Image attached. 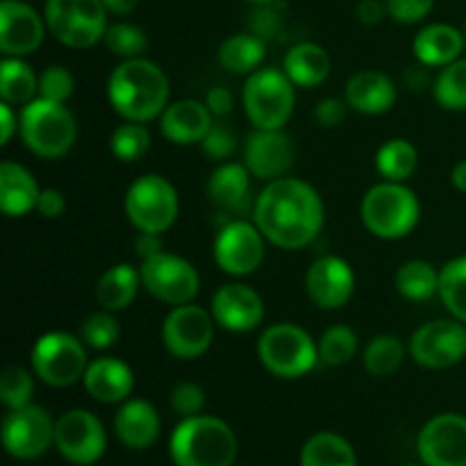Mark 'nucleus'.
<instances>
[{"instance_id":"nucleus-1","label":"nucleus","mask_w":466,"mask_h":466,"mask_svg":"<svg viewBox=\"0 0 466 466\" xmlns=\"http://www.w3.org/2000/svg\"><path fill=\"white\" fill-rule=\"evenodd\" d=\"M323 223L326 208L321 196L296 177L271 180L255 203V226L278 248H305L321 232Z\"/></svg>"},{"instance_id":"nucleus-2","label":"nucleus","mask_w":466,"mask_h":466,"mask_svg":"<svg viewBox=\"0 0 466 466\" xmlns=\"http://www.w3.org/2000/svg\"><path fill=\"white\" fill-rule=\"evenodd\" d=\"M168 77L155 62L144 57L123 59L112 71L107 96L126 121L148 123L168 107Z\"/></svg>"},{"instance_id":"nucleus-3","label":"nucleus","mask_w":466,"mask_h":466,"mask_svg":"<svg viewBox=\"0 0 466 466\" xmlns=\"http://www.w3.org/2000/svg\"><path fill=\"white\" fill-rule=\"evenodd\" d=\"M171 458L177 466H232L237 437L221 419L203 414L182 419L171 435Z\"/></svg>"},{"instance_id":"nucleus-4","label":"nucleus","mask_w":466,"mask_h":466,"mask_svg":"<svg viewBox=\"0 0 466 466\" xmlns=\"http://www.w3.org/2000/svg\"><path fill=\"white\" fill-rule=\"evenodd\" d=\"M18 127L27 148L44 159L66 155L77 137V123L71 109L64 103L46 100L41 96L23 105Z\"/></svg>"},{"instance_id":"nucleus-5","label":"nucleus","mask_w":466,"mask_h":466,"mask_svg":"<svg viewBox=\"0 0 466 466\" xmlns=\"http://www.w3.org/2000/svg\"><path fill=\"white\" fill-rule=\"evenodd\" d=\"M362 223L380 239H400L417 228L421 208L412 189L403 182H380L364 194L360 205Z\"/></svg>"},{"instance_id":"nucleus-6","label":"nucleus","mask_w":466,"mask_h":466,"mask_svg":"<svg viewBox=\"0 0 466 466\" xmlns=\"http://www.w3.org/2000/svg\"><path fill=\"white\" fill-rule=\"evenodd\" d=\"M258 355L268 373L294 380L317 367L319 344L296 323H276L259 337Z\"/></svg>"},{"instance_id":"nucleus-7","label":"nucleus","mask_w":466,"mask_h":466,"mask_svg":"<svg viewBox=\"0 0 466 466\" xmlns=\"http://www.w3.org/2000/svg\"><path fill=\"white\" fill-rule=\"evenodd\" d=\"M294 82L278 68H258L244 86V109L258 130H282L294 114Z\"/></svg>"},{"instance_id":"nucleus-8","label":"nucleus","mask_w":466,"mask_h":466,"mask_svg":"<svg viewBox=\"0 0 466 466\" xmlns=\"http://www.w3.org/2000/svg\"><path fill=\"white\" fill-rule=\"evenodd\" d=\"M107 9L103 0H46L48 32L68 48L85 50L105 39Z\"/></svg>"},{"instance_id":"nucleus-9","label":"nucleus","mask_w":466,"mask_h":466,"mask_svg":"<svg viewBox=\"0 0 466 466\" xmlns=\"http://www.w3.org/2000/svg\"><path fill=\"white\" fill-rule=\"evenodd\" d=\"M126 217L139 232H155L162 235L176 223L180 212L177 191L167 177L157 173L137 177L126 191Z\"/></svg>"},{"instance_id":"nucleus-10","label":"nucleus","mask_w":466,"mask_h":466,"mask_svg":"<svg viewBox=\"0 0 466 466\" xmlns=\"http://www.w3.org/2000/svg\"><path fill=\"white\" fill-rule=\"evenodd\" d=\"M30 360L36 378L50 387L76 385L89 367L82 341L59 330L41 335L32 346Z\"/></svg>"},{"instance_id":"nucleus-11","label":"nucleus","mask_w":466,"mask_h":466,"mask_svg":"<svg viewBox=\"0 0 466 466\" xmlns=\"http://www.w3.org/2000/svg\"><path fill=\"white\" fill-rule=\"evenodd\" d=\"M139 271L146 291L173 308L191 303L200 289V276L194 264L167 250L141 259Z\"/></svg>"},{"instance_id":"nucleus-12","label":"nucleus","mask_w":466,"mask_h":466,"mask_svg":"<svg viewBox=\"0 0 466 466\" xmlns=\"http://www.w3.org/2000/svg\"><path fill=\"white\" fill-rule=\"evenodd\" d=\"M214 317L198 305H176L164 319L162 341L177 360H196L214 341Z\"/></svg>"},{"instance_id":"nucleus-13","label":"nucleus","mask_w":466,"mask_h":466,"mask_svg":"<svg viewBox=\"0 0 466 466\" xmlns=\"http://www.w3.org/2000/svg\"><path fill=\"white\" fill-rule=\"evenodd\" d=\"M410 355L426 369H449L466 358V328L458 319H437L410 339Z\"/></svg>"},{"instance_id":"nucleus-14","label":"nucleus","mask_w":466,"mask_h":466,"mask_svg":"<svg viewBox=\"0 0 466 466\" xmlns=\"http://www.w3.org/2000/svg\"><path fill=\"white\" fill-rule=\"evenodd\" d=\"M55 441V423L39 405L9 410L3 421V444L16 460L41 458Z\"/></svg>"},{"instance_id":"nucleus-15","label":"nucleus","mask_w":466,"mask_h":466,"mask_svg":"<svg viewBox=\"0 0 466 466\" xmlns=\"http://www.w3.org/2000/svg\"><path fill=\"white\" fill-rule=\"evenodd\" d=\"M55 446L68 462L89 466L103 458L107 435L98 417L86 410H68L55 423Z\"/></svg>"},{"instance_id":"nucleus-16","label":"nucleus","mask_w":466,"mask_h":466,"mask_svg":"<svg viewBox=\"0 0 466 466\" xmlns=\"http://www.w3.org/2000/svg\"><path fill=\"white\" fill-rule=\"evenodd\" d=\"M264 239L267 237L253 223L232 221L214 239V259L230 276H250L264 259Z\"/></svg>"},{"instance_id":"nucleus-17","label":"nucleus","mask_w":466,"mask_h":466,"mask_svg":"<svg viewBox=\"0 0 466 466\" xmlns=\"http://www.w3.org/2000/svg\"><path fill=\"white\" fill-rule=\"evenodd\" d=\"M417 446L426 466H466V417L449 412L431 419Z\"/></svg>"},{"instance_id":"nucleus-18","label":"nucleus","mask_w":466,"mask_h":466,"mask_svg":"<svg viewBox=\"0 0 466 466\" xmlns=\"http://www.w3.org/2000/svg\"><path fill=\"white\" fill-rule=\"evenodd\" d=\"M46 18L23 0L0 3V50L5 57H25L35 53L46 35Z\"/></svg>"},{"instance_id":"nucleus-19","label":"nucleus","mask_w":466,"mask_h":466,"mask_svg":"<svg viewBox=\"0 0 466 466\" xmlns=\"http://www.w3.org/2000/svg\"><path fill=\"white\" fill-rule=\"evenodd\" d=\"M305 289L312 303L321 309H339L355 291V273L346 259L323 255L314 259L305 276Z\"/></svg>"},{"instance_id":"nucleus-20","label":"nucleus","mask_w":466,"mask_h":466,"mask_svg":"<svg viewBox=\"0 0 466 466\" xmlns=\"http://www.w3.org/2000/svg\"><path fill=\"white\" fill-rule=\"evenodd\" d=\"M294 144L282 130H258L248 137L244 148V164L250 176L259 180L285 177L294 164Z\"/></svg>"},{"instance_id":"nucleus-21","label":"nucleus","mask_w":466,"mask_h":466,"mask_svg":"<svg viewBox=\"0 0 466 466\" xmlns=\"http://www.w3.org/2000/svg\"><path fill=\"white\" fill-rule=\"evenodd\" d=\"M212 317L218 326L230 332L255 330L264 319L262 296L248 285L228 282L214 294Z\"/></svg>"},{"instance_id":"nucleus-22","label":"nucleus","mask_w":466,"mask_h":466,"mask_svg":"<svg viewBox=\"0 0 466 466\" xmlns=\"http://www.w3.org/2000/svg\"><path fill=\"white\" fill-rule=\"evenodd\" d=\"M212 127V112L200 100L185 98L171 103L159 116V130L171 144H200Z\"/></svg>"},{"instance_id":"nucleus-23","label":"nucleus","mask_w":466,"mask_h":466,"mask_svg":"<svg viewBox=\"0 0 466 466\" xmlns=\"http://www.w3.org/2000/svg\"><path fill=\"white\" fill-rule=\"evenodd\" d=\"M82 382L91 399L100 400V403H121L132 394L135 373L123 360L98 358L89 362Z\"/></svg>"},{"instance_id":"nucleus-24","label":"nucleus","mask_w":466,"mask_h":466,"mask_svg":"<svg viewBox=\"0 0 466 466\" xmlns=\"http://www.w3.org/2000/svg\"><path fill=\"white\" fill-rule=\"evenodd\" d=\"M346 103L360 114H385L396 103V85L380 71H360L346 85Z\"/></svg>"},{"instance_id":"nucleus-25","label":"nucleus","mask_w":466,"mask_h":466,"mask_svg":"<svg viewBox=\"0 0 466 466\" xmlns=\"http://www.w3.org/2000/svg\"><path fill=\"white\" fill-rule=\"evenodd\" d=\"M114 431L127 449H148L159 437V414L148 400H127L121 405L116 419H114Z\"/></svg>"},{"instance_id":"nucleus-26","label":"nucleus","mask_w":466,"mask_h":466,"mask_svg":"<svg viewBox=\"0 0 466 466\" xmlns=\"http://www.w3.org/2000/svg\"><path fill=\"white\" fill-rule=\"evenodd\" d=\"M41 189L35 176L16 162L0 164V208L7 217H25L39 203Z\"/></svg>"},{"instance_id":"nucleus-27","label":"nucleus","mask_w":466,"mask_h":466,"mask_svg":"<svg viewBox=\"0 0 466 466\" xmlns=\"http://www.w3.org/2000/svg\"><path fill=\"white\" fill-rule=\"evenodd\" d=\"M414 55L426 66H449L460 57L464 48V36L458 27L435 23L414 36Z\"/></svg>"},{"instance_id":"nucleus-28","label":"nucleus","mask_w":466,"mask_h":466,"mask_svg":"<svg viewBox=\"0 0 466 466\" xmlns=\"http://www.w3.org/2000/svg\"><path fill=\"white\" fill-rule=\"evenodd\" d=\"M330 66L332 64L328 50H323L319 44H312V41L296 44L285 55V64H282L287 77L296 86H303V89L321 85L330 76Z\"/></svg>"},{"instance_id":"nucleus-29","label":"nucleus","mask_w":466,"mask_h":466,"mask_svg":"<svg viewBox=\"0 0 466 466\" xmlns=\"http://www.w3.org/2000/svg\"><path fill=\"white\" fill-rule=\"evenodd\" d=\"M141 285L144 282H141L139 268H135L132 264H116L100 276L98 287H96V299L103 309L118 312V309L130 308Z\"/></svg>"},{"instance_id":"nucleus-30","label":"nucleus","mask_w":466,"mask_h":466,"mask_svg":"<svg viewBox=\"0 0 466 466\" xmlns=\"http://www.w3.org/2000/svg\"><path fill=\"white\" fill-rule=\"evenodd\" d=\"M250 194V171L246 164H221L209 176L208 196L221 209H244Z\"/></svg>"},{"instance_id":"nucleus-31","label":"nucleus","mask_w":466,"mask_h":466,"mask_svg":"<svg viewBox=\"0 0 466 466\" xmlns=\"http://www.w3.org/2000/svg\"><path fill=\"white\" fill-rule=\"evenodd\" d=\"M267 55V41L255 36L253 32L248 35H232L218 48V62L228 73H255Z\"/></svg>"},{"instance_id":"nucleus-32","label":"nucleus","mask_w":466,"mask_h":466,"mask_svg":"<svg viewBox=\"0 0 466 466\" xmlns=\"http://www.w3.org/2000/svg\"><path fill=\"white\" fill-rule=\"evenodd\" d=\"M300 466H358L355 451L335 432H317L309 437L300 453Z\"/></svg>"},{"instance_id":"nucleus-33","label":"nucleus","mask_w":466,"mask_h":466,"mask_svg":"<svg viewBox=\"0 0 466 466\" xmlns=\"http://www.w3.org/2000/svg\"><path fill=\"white\" fill-rule=\"evenodd\" d=\"M39 91V77L21 57H5L0 64V96L3 103L27 105Z\"/></svg>"},{"instance_id":"nucleus-34","label":"nucleus","mask_w":466,"mask_h":466,"mask_svg":"<svg viewBox=\"0 0 466 466\" xmlns=\"http://www.w3.org/2000/svg\"><path fill=\"white\" fill-rule=\"evenodd\" d=\"M396 289L408 300H431L432 296L440 294V273L435 267L423 259H410L396 271Z\"/></svg>"},{"instance_id":"nucleus-35","label":"nucleus","mask_w":466,"mask_h":466,"mask_svg":"<svg viewBox=\"0 0 466 466\" xmlns=\"http://www.w3.org/2000/svg\"><path fill=\"white\" fill-rule=\"evenodd\" d=\"M419 167V153L408 139H391L376 153V168L385 180L405 182Z\"/></svg>"},{"instance_id":"nucleus-36","label":"nucleus","mask_w":466,"mask_h":466,"mask_svg":"<svg viewBox=\"0 0 466 466\" xmlns=\"http://www.w3.org/2000/svg\"><path fill=\"white\" fill-rule=\"evenodd\" d=\"M405 360V349L399 337L378 335L364 349V369L373 378L394 376Z\"/></svg>"},{"instance_id":"nucleus-37","label":"nucleus","mask_w":466,"mask_h":466,"mask_svg":"<svg viewBox=\"0 0 466 466\" xmlns=\"http://www.w3.org/2000/svg\"><path fill=\"white\" fill-rule=\"evenodd\" d=\"M440 299L453 319L466 323V255L451 259L440 271Z\"/></svg>"},{"instance_id":"nucleus-38","label":"nucleus","mask_w":466,"mask_h":466,"mask_svg":"<svg viewBox=\"0 0 466 466\" xmlns=\"http://www.w3.org/2000/svg\"><path fill=\"white\" fill-rule=\"evenodd\" d=\"M435 98L451 112L466 109V59H455L441 68L435 82Z\"/></svg>"},{"instance_id":"nucleus-39","label":"nucleus","mask_w":466,"mask_h":466,"mask_svg":"<svg viewBox=\"0 0 466 466\" xmlns=\"http://www.w3.org/2000/svg\"><path fill=\"white\" fill-rule=\"evenodd\" d=\"M358 353V335L349 326H332L319 339V360L328 367L349 364Z\"/></svg>"},{"instance_id":"nucleus-40","label":"nucleus","mask_w":466,"mask_h":466,"mask_svg":"<svg viewBox=\"0 0 466 466\" xmlns=\"http://www.w3.org/2000/svg\"><path fill=\"white\" fill-rule=\"evenodd\" d=\"M109 146H112V153L121 162H137V159H141L148 153L150 132L144 123L127 121L114 130Z\"/></svg>"},{"instance_id":"nucleus-41","label":"nucleus","mask_w":466,"mask_h":466,"mask_svg":"<svg viewBox=\"0 0 466 466\" xmlns=\"http://www.w3.org/2000/svg\"><path fill=\"white\" fill-rule=\"evenodd\" d=\"M105 44L114 55L123 59L141 57L148 46V36L135 23H114L105 32Z\"/></svg>"},{"instance_id":"nucleus-42","label":"nucleus","mask_w":466,"mask_h":466,"mask_svg":"<svg viewBox=\"0 0 466 466\" xmlns=\"http://www.w3.org/2000/svg\"><path fill=\"white\" fill-rule=\"evenodd\" d=\"M35 394V380L23 367H7L0 376V399L9 410L30 405Z\"/></svg>"},{"instance_id":"nucleus-43","label":"nucleus","mask_w":466,"mask_h":466,"mask_svg":"<svg viewBox=\"0 0 466 466\" xmlns=\"http://www.w3.org/2000/svg\"><path fill=\"white\" fill-rule=\"evenodd\" d=\"M118 337H121V328H118V321L114 319V314L107 312V309L89 314L85 319V323H82V341L89 349H109V346L116 344Z\"/></svg>"},{"instance_id":"nucleus-44","label":"nucleus","mask_w":466,"mask_h":466,"mask_svg":"<svg viewBox=\"0 0 466 466\" xmlns=\"http://www.w3.org/2000/svg\"><path fill=\"white\" fill-rule=\"evenodd\" d=\"M76 91V80H73L71 71L64 66H48L39 76V96L46 100H55V103H64L71 98Z\"/></svg>"},{"instance_id":"nucleus-45","label":"nucleus","mask_w":466,"mask_h":466,"mask_svg":"<svg viewBox=\"0 0 466 466\" xmlns=\"http://www.w3.org/2000/svg\"><path fill=\"white\" fill-rule=\"evenodd\" d=\"M205 155L209 159H217V162H223V159H230L237 150V132L232 130L228 123H212L209 132L205 135V139L200 141Z\"/></svg>"},{"instance_id":"nucleus-46","label":"nucleus","mask_w":466,"mask_h":466,"mask_svg":"<svg viewBox=\"0 0 466 466\" xmlns=\"http://www.w3.org/2000/svg\"><path fill=\"white\" fill-rule=\"evenodd\" d=\"M171 408L182 419L198 417L205 408L203 387L196 385V382H180V385H176L171 391Z\"/></svg>"},{"instance_id":"nucleus-47","label":"nucleus","mask_w":466,"mask_h":466,"mask_svg":"<svg viewBox=\"0 0 466 466\" xmlns=\"http://www.w3.org/2000/svg\"><path fill=\"white\" fill-rule=\"evenodd\" d=\"M278 3L273 5H255V9L248 16V27L255 36L264 41L278 39L282 32V16L276 7Z\"/></svg>"},{"instance_id":"nucleus-48","label":"nucleus","mask_w":466,"mask_h":466,"mask_svg":"<svg viewBox=\"0 0 466 466\" xmlns=\"http://www.w3.org/2000/svg\"><path fill=\"white\" fill-rule=\"evenodd\" d=\"M387 14L396 23L412 25V23L423 21L432 12L435 0H387Z\"/></svg>"},{"instance_id":"nucleus-49","label":"nucleus","mask_w":466,"mask_h":466,"mask_svg":"<svg viewBox=\"0 0 466 466\" xmlns=\"http://www.w3.org/2000/svg\"><path fill=\"white\" fill-rule=\"evenodd\" d=\"M346 109H349L346 100L326 98L314 109V118H317V123L321 127H337L346 118Z\"/></svg>"},{"instance_id":"nucleus-50","label":"nucleus","mask_w":466,"mask_h":466,"mask_svg":"<svg viewBox=\"0 0 466 466\" xmlns=\"http://www.w3.org/2000/svg\"><path fill=\"white\" fill-rule=\"evenodd\" d=\"M205 105L212 112V116H226V114L232 112L235 107V96H232L230 89L226 86H214V89L208 91L205 96Z\"/></svg>"},{"instance_id":"nucleus-51","label":"nucleus","mask_w":466,"mask_h":466,"mask_svg":"<svg viewBox=\"0 0 466 466\" xmlns=\"http://www.w3.org/2000/svg\"><path fill=\"white\" fill-rule=\"evenodd\" d=\"M41 217L46 218H59L66 209V198H64L62 191L57 189H41L39 203H36Z\"/></svg>"},{"instance_id":"nucleus-52","label":"nucleus","mask_w":466,"mask_h":466,"mask_svg":"<svg viewBox=\"0 0 466 466\" xmlns=\"http://www.w3.org/2000/svg\"><path fill=\"white\" fill-rule=\"evenodd\" d=\"M387 14V5H382L380 0H360L358 7H355V16L364 25H378L382 21V16Z\"/></svg>"},{"instance_id":"nucleus-53","label":"nucleus","mask_w":466,"mask_h":466,"mask_svg":"<svg viewBox=\"0 0 466 466\" xmlns=\"http://www.w3.org/2000/svg\"><path fill=\"white\" fill-rule=\"evenodd\" d=\"M135 250L141 259L153 258V255L162 253V239L155 232H139L135 241Z\"/></svg>"},{"instance_id":"nucleus-54","label":"nucleus","mask_w":466,"mask_h":466,"mask_svg":"<svg viewBox=\"0 0 466 466\" xmlns=\"http://www.w3.org/2000/svg\"><path fill=\"white\" fill-rule=\"evenodd\" d=\"M0 127H3V141H0V144H9L14 132L18 130V118L14 116L12 105L9 103L0 105Z\"/></svg>"},{"instance_id":"nucleus-55","label":"nucleus","mask_w":466,"mask_h":466,"mask_svg":"<svg viewBox=\"0 0 466 466\" xmlns=\"http://www.w3.org/2000/svg\"><path fill=\"white\" fill-rule=\"evenodd\" d=\"M103 5L114 16H127V14L135 12L139 0H103Z\"/></svg>"},{"instance_id":"nucleus-56","label":"nucleus","mask_w":466,"mask_h":466,"mask_svg":"<svg viewBox=\"0 0 466 466\" xmlns=\"http://www.w3.org/2000/svg\"><path fill=\"white\" fill-rule=\"evenodd\" d=\"M451 182H453L455 189L466 191V159L453 168V173H451Z\"/></svg>"},{"instance_id":"nucleus-57","label":"nucleus","mask_w":466,"mask_h":466,"mask_svg":"<svg viewBox=\"0 0 466 466\" xmlns=\"http://www.w3.org/2000/svg\"><path fill=\"white\" fill-rule=\"evenodd\" d=\"M246 3H250V5H273V3H278V0H246Z\"/></svg>"}]
</instances>
